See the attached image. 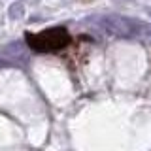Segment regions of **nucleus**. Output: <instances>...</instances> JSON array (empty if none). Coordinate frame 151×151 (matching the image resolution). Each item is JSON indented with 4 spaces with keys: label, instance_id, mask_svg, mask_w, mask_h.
I'll return each instance as SVG.
<instances>
[{
    "label": "nucleus",
    "instance_id": "nucleus-1",
    "mask_svg": "<svg viewBox=\"0 0 151 151\" xmlns=\"http://www.w3.org/2000/svg\"><path fill=\"white\" fill-rule=\"evenodd\" d=\"M27 44L36 53H60L72 44V36L64 27H53L36 34H27Z\"/></svg>",
    "mask_w": 151,
    "mask_h": 151
}]
</instances>
